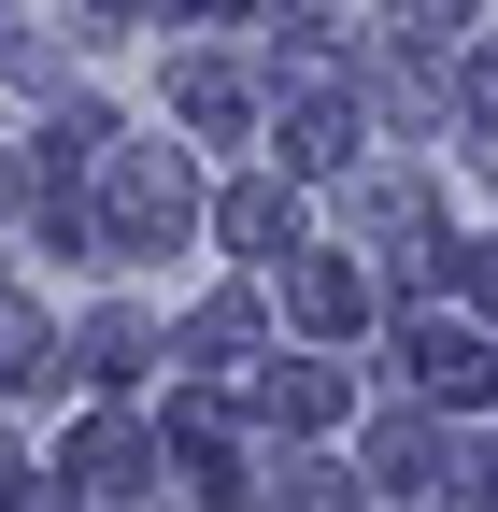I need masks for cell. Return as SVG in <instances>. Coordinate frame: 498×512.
Listing matches in <instances>:
<instances>
[{
    "instance_id": "6da1fadb",
    "label": "cell",
    "mask_w": 498,
    "mask_h": 512,
    "mask_svg": "<svg viewBox=\"0 0 498 512\" xmlns=\"http://www.w3.org/2000/svg\"><path fill=\"white\" fill-rule=\"evenodd\" d=\"M171 228H185V171H171V157H114V242L157 256Z\"/></svg>"
},
{
    "instance_id": "7a4b0ae2",
    "label": "cell",
    "mask_w": 498,
    "mask_h": 512,
    "mask_svg": "<svg viewBox=\"0 0 498 512\" xmlns=\"http://www.w3.org/2000/svg\"><path fill=\"white\" fill-rule=\"evenodd\" d=\"M413 356H427V399H484V384H498V370H484V342H470V328H427V342H413Z\"/></svg>"
},
{
    "instance_id": "3957f363",
    "label": "cell",
    "mask_w": 498,
    "mask_h": 512,
    "mask_svg": "<svg viewBox=\"0 0 498 512\" xmlns=\"http://www.w3.org/2000/svg\"><path fill=\"white\" fill-rule=\"evenodd\" d=\"M299 328H356V271H328V256H299Z\"/></svg>"
},
{
    "instance_id": "277c9868",
    "label": "cell",
    "mask_w": 498,
    "mask_h": 512,
    "mask_svg": "<svg viewBox=\"0 0 498 512\" xmlns=\"http://www.w3.org/2000/svg\"><path fill=\"white\" fill-rule=\"evenodd\" d=\"M72 470H86V498H129L143 456H129V427H86V441H72Z\"/></svg>"
},
{
    "instance_id": "5b68a950",
    "label": "cell",
    "mask_w": 498,
    "mask_h": 512,
    "mask_svg": "<svg viewBox=\"0 0 498 512\" xmlns=\"http://www.w3.org/2000/svg\"><path fill=\"white\" fill-rule=\"evenodd\" d=\"M413 15H427V29H456V15H470V0H413Z\"/></svg>"
},
{
    "instance_id": "8992f818",
    "label": "cell",
    "mask_w": 498,
    "mask_h": 512,
    "mask_svg": "<svg viewBox=\"0 0 498 512\" xmlns=\"http://www.w3.org/2000/svg\"><path fill=\"white\" fill-rule=\"evenodd\" d=\"M470 299H484V313H498V256H484V271H470Z\"/></svg>"
}]
</instances>
